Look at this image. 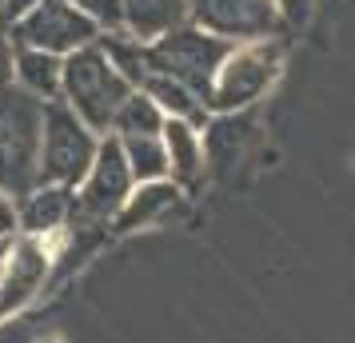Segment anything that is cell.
Here are the masks:
<instances>
[{"label":"cell","instance_id":"6da1fadb","mask_svg":"<svg viewBox=\"0 0 355 343\" xmlns=\"http://www.w3.org/2000/svg\"><path fill=\"white\" fill-rule=\"evenodd\" d=\"M136 92L120 68L108 60V52L100 44L64 56V84H60V100H64L72 112L80 116L96 136H112V124L120 108L128 104V96Z\"/></svg>","mask_w":355,"mask_h":343},{"label":"cell","instance_id":"7a4b0ae2","mask_svg":"<svg viewBox=\"0 0 355 343\" xmlns=\"http://www.w3.org/2000/svg\"><path fill=\"white\" fill-rule=\"evenodd\" d=\"M40 100L20 88L0 92V192L12 200L40 184Z\"/></svg>","mask_w":355,"mask_h":343},{"label":"cell","instance_id":"3957f363","mask_svg":"<svg viewBox=\"0 0 355 343\" xmlns=\"http://www.w3.org/2000/svg\"><path fill=\"white\" fill-rule=\"evenodd\" d=\"M100 136L80 116L68 108L64 100L44 104V120H40V184H56V188H80L88 168L96 160Z\"/></svg>","mask_w":355,"mask_h":343},{"label":"cell","instance_id":"277c9868","mask_svg":"<svg viewBox=\"0 0 355 343\" xmlns=\"http://www.w3.org/2000/svg\"><path fill=\"white\" fill-rule=\"evenodd\" d=\"M232 49H236V44H227L220 36L196 28V24H180V28H172L168 36L144 44L148 68L160 72V76H168V80L184 84V88H192L204 104H208L211 80H216V72H220V64L227 60Z\"/></svg>","mask_w":355,"mask_h":343},{"label":"cell","instance_id":"5b68a950","mask_svg":"<svg viewBox=\"0 0 355 343\" xmlns=\"http://www.w3.org/2000/svg\"><path fill=\"white\" fill-rule=\"evenodd\" d=\"M279 60L284 49L279 40H252V44H236L227 52V60L220 64L216 80L208 92V112H248L256 100H263V92L275 84L279 76Z\"/></svg>","mask_w":355,"mask_h":343},{"label":"cell","instance_id":"8992f818","mask_svg":"<svg viewBox=\"0 0 355 343\" xmlns=\"http://www.w3.org/2000/svg\"><path fill=\"white\" fill-rule=\"evenodd\" d=\"M4 33H8V40L17 49H36V52H49V56L64 60L72 52L96 44L104 28L88 12H80L76 4H68V0H40L28 17H20Z\"/></svg>","mask_w":355,"mask_h":343},{"label":"cell","instance_id":"52a82bcc","mask_svg":"<svg viewBox=\"0 0 355 343\" xmlns=\"http://www.w3.org/2000/svg\"><path fill=\"white\" fill-rule=\"evenodd\" d=\"M132 168L124 160V144L116 136H100L96 160L88 168V176L76 188V216H72V228H92V224H112L116 212L124 208V200L132 196Z\"/></svg>","mask_w":355,"mask_h":343},{"label":"cell","instance_id":"ba28073f","mask_svg":"<svg viewBox=\"0 0 355 343\" xmlns=\"http://www.w3.org/2000/svg\"><path fill=\"white\" fill-rule=\"evenodd\" d=\"M188 24L227 44H252L272 40L279 28V12L275 0H188Z\"/></svg>","mask_w":355,"mask_h":343},{"label":"cell","instance_id":"9c48e42d","mask_svg":"<svg viewBox=\"0 0 355 343\" xmlns=\"http://www.w3.org/2000/svg\"><path fill=\"white\" fill-rule=\"evenodd\" d=\"M56 240L60 236H49V240L17 236L12 240L8 260L0 267V319L24 311L36 295L44 292V279H49L52 260H56Z\"/></svg>","mask_w":355,"mask_h":343},{"label":"cell","instance_id":"30bf717a","mask_svg":"<svg viewBox=\"0 0 355 343\" xmlns=\"http://www.w3.org/2000/svg\"><path fill=\"white\" fill-rule=\"evenodd\" d=\"M76 216V192L72 188H56V184H36L33 192L17 196V236H36L49 240L72 228Z\"/></svg>","mask_w":355,"mask_h":343},{"label":"cell","instance_id":"8fae6325","mask_svg":"<svg viewBox=\"0 0 355 343\" xmlns=\"http://www.w3.org/2000/svg\"><path fill=\"white\" fill-rule=\"evenodd\" d=\"M252 140V116L248 112H220L204 124V168L216 176H227L243 160V148Z\"/></svg>","mask_w":355,"mask_h":343},{"label":"cell","instance_id":"7c38bea8","mask_svg":"<svg viewBox=\"0 0 355 343\" xmlns=\"http://www.w3.org/2000/svg\"><path fill=\"white\" fill-rule=\"evenodd\" d=\"M180 24H188V0H120V28L140 44L160 40Z\"/></svg>","mask_w":355,"mask_h":343},{"label":"cell","instance_id":"4fadbf2b","mask_svg":"<svg viewBox=\"0 0 355 343\" xmlns=\"http://www.w3.org/2000/svg\"><path fill=\"white\" fill-rule=\"evenodd\" d=\"M184 200V188L176 180H152V184H136L132 196L124 200V208L116 212L112 228L116 231H140V228H152L160 224L164 216L176 208Z\"/></svg>","mask_w":355,"mask_h":343},{"label":"cell","instance_id":"5bb4252c","mask_svg":"<svg viewBox=\"0 0 355 343\" xmlns=\"http://www.w3.org/2000/svg\"><path fill=\"white\" fill-rule=\"evenodd\" d=\"M164 152H168V168L180 188H188L204 176V128H196L188 120H164L160 128Z\"/></svg>","mask_w":355,"mask_h":343},{"label":"cell","instance_id":"9a60e30c","mask_svg":"<svg viewBox=\"0 0 355 343\" xmlns=\"http://www.w3.org/2000/svg\"><path fill=\"white\" fill-rule=\"evenodd\" d=\"M136 92H144V96L164 112V120H188V124H196V128H204V124L211 120L208 104L196 96L192 88H184V84L168 80V76L152 72V68L144 72V80L136 84Z\"/></svg>","mask_w":355,"mask_h":343},{"label":"cell","instance_id":"2e32d148","mask_svg":"<svg viewBox=\"0 0 355 343\" xmlns=\"http://www.w3.org/2000/svg\"><path fill=\"white\" fill-rule=\"evenodd\" d=\"M60 84H64V60L60 56H49V52H36V49H17L20 92H28L40 104H52V100H60Z\"/></svg>","mask_w":355,"mask_h":343},{"label":"cell","instance_id":"e0dca14e","mask_svg":"<svg viewBox=\"0 0 355 343\" xmlns=\"http://www.w3.org/2000/svg\"><path fill=\"white\" fill-rule=\"evenodd\" d=\"M120 140V136H116ZM124 144V160L132 168V180L136 184H152V180H172V168H168V152H164L160 136H128L120 140Z\"/></svg>","mask_w":355,"mask_h":343},{"label":"cell","instance_id":"ac0fdd59","mask_svg":"<svg viewBox=\"0 0 355 343\" xmlns=\"http://www.w3.org/2000/svg\"><path fill=\"white\" fill-rule=\"evenodd\" d=\"M160 128H164V112L144 92H132L128 104L116 116L112 136H120V140H128V136H160Z\"/></svg>","mask_w":355,"mask_h":343},{"label":"cell","instance_id":"d6986e66","mask_svg":"<svg viewBox=\"0 0 355 343\" xmlns=\"http://www.w3.org/2000/svg\"><path fill=\"white\" fill-rule=\"evenodd\" d=\"M68 4H76L80 12H88L104 33H116L120 28V0H68Z\"/></svg>","mask_w":355,"mask_h":343},{"label":"cell","instance_id":"ffe728a7","mask_svg":"<svg viewBox=\"0 0 355 343\" xmlns=\"http://www.w3.org/2000/svg\"><path fill=\"white\" fill-rule=\"evenodd\" d=\"M8 88H17V49H12L8 33L0 28V92H8Z\"/></svg>","mask_w":355,"mask_h":343},{"label":"cell","instance_id":"44dd1931","mask_svg":"<svg viewBox=\"0 0 355 343\" xmlns=\"http://www.w3.org/2000/svg\"><path fill=\"white\" fill-rule=\"evenodd\" d=\"M40 0H0V28H12L20 17H28Z\"/></svg>","mask_w":355,"mask_h":343},{"label":"cell","instance_id":"7402d4cb","mask_svg":"<svg viewBox=\"0 0 355 343\" xmlns=\"http://www.w3.org/2000/svg\"><path fill=\"white\" fill-rule=\"evenodd\" d=\"M0 240H17V200L0 192Z\"/></svg>","mask_w":355,"mask_h":343},{"label":"cell","instance_id":"603a6c76","mask_svg":"<svg viewBox=\"0 0 355 343\" xmlns=\"http://www.w3.org/2000/svg\"><path fill=\"white\" fill-rule=\"evenodd\" d=\"M307 8H311V0H275V12H279V20H288V24H300L307 17Z\"/></svg>","mask_w":355,"mask_h":343},{"label":"cell","instance_id":"cb8c5ba5","mask_svg":"<svg viewBox=\"0 0 355 343\" xmlns=\"http://www.w3.org/2000/svg\"><path fill=\"white\" fill-rule=\"evenodd\" d=\"M8 247H12V240H0V267H4V260H8Z\"/></svg>","mask_w":355,"mask_h":343}]
</instances>
